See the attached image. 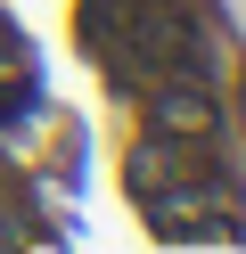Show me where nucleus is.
<instances>
[{
    "instance_id": "f257e3e1",
    "label": "nucleus",
    "mask_w": 246,
    "mask_h": 254,
    "mask_svg": "<svg viewBox=\"0 0 246 254\" xmlns=\"http://www.w3.org/2000/svg\"><path fill=\"white\" fill-rule=\"evenodd\" d=\"M156 123H164V131H197V139H205L213 107H205V99H189V90H172V99H156Z\"/></svg>"
}]
</instances>
